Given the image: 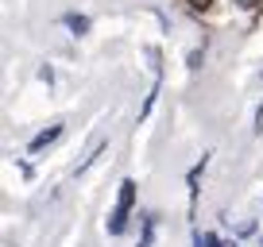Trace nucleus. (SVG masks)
Returning <instances> with one entry per match:
<instances>
[{
    "instance_id": "f257e3e1",
    "label": "nucleus",
    "mask_w": 263,
    "mask_h": 247,
    "mask_svg": "<svg viewBox=\"0 0 263 247\" xmlns=\"http://www.w3.org/2000/svg\"><path fill=\"white\" fill-rule=\"evenodd\" d=\"M132 205H136V181L124 178L120 181V197H116V209H112V216H108V236H124L128 216H132Z\"/></svg>"
},
{
    "instance_id": "f03ea898",
    "label": "nucleus",
    "mask_w": 263,
    "mask_h": 247,
    "mask_svg": "<svg viewBox=\"0 0 263 247\" xmlns=\"http://www.w3.org/2000/svg\"><path fill=\"white\" fill-rule=\"evenodd\" d=\"M58 135H62V123H50L47 132H39V135H35V139H31V155H39V151H47L50 143L58 139Z\"/></svg>"
},
{
    "instance_id": "7ed1b4c3",
    "label": "nucleus",
    "mask_w": 263,
    "mask_h": 247,
    "mask_svg": "<svg viewBox=\"0 0 263 247\" xmlns=\"http://www.w3.org/2000/svg\"><path fill=\"white\" fill-rule=\"evenodd\" d=\"M155 224H159L155 213H143V236H140L136 247H151V243H155Z\"/></svg>"
},
{
    "instance_id": "20e7f679",
    "label": "nucleus",
    "mask_w": 263,
    "mask_h": 247,
    "mask_svg": "<svg viewBox=\"0 0 263 247\" xmlns=\"http://www.w3.org/2000/svg\"><path fill=\"white\" fill-rule=\"evenodd\" d=\"M62 24L70 27L74 35H85V31H89V19H85V16H78V12H66V16H62Z\"/></svg>"
},
{
    "instance_id": "39448f33",
    "label": "nucleus",
    "mask_w": 263,
    "mask_h": 247,
    "mask_svg": "<svg viewBox=\"0 0 263 247\" xmlns=\"http://www.w3.org/2000/svg\"><path fill=\"white\" fill-rule=\"evenodd\" d=\"M186 62H190V70H197V66H201V50H190Z\"/></svg>"
},
{
    "instance_id": "423d86ee",
    "label": "nucleus",
    "mask_w": 263,
    "mask_h": 247,
    "mask_svg": "<svg viewBox=\"0 0 263 247\" xmlns=\"http://www.w3.org/2000/svg\"><path fill=\"white\" fill-rule=\"evenodd\" d=\"M255 132H263V105L255 108Z\"/></svg>"
},
{
    "instance_id": "0eeeda50",
    "label": "nucleus",
    "mask_w": 263,
    "mask_h": 247,
    "mask_svg": "<svg viewBox=\"0 0 263 247\" xmlns=\"http://www.w3.org/2000/svg\"><path fill=\"white\" fill-rule=\"evenodd\" d=\"M190 4H194V8H209V4H213V0H190Z\"/></svg>"
},
{
    "instance_id": "6e6552de",
    "label": "nucleus",
    "mask_w": 263,
    "mask_h": 247,
    "mask_svg": "<svg viewBox=\"0 0 263 247\" xmlns=\"http://www.w3.org/2000/svg\"><path fill=\"white\" fill-rule=\"evenodd\" d=\"M236 4H244V8H255V4H263V0H236Z\"/></svg>"
}]
</instances>
